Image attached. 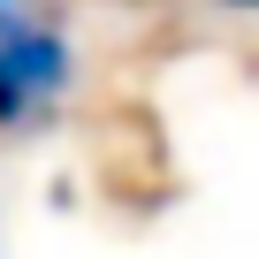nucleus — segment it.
Segmentation results:
<instances>
[{
    "instance_id": "2",
    "label": "nucleus",
    "mask_w": 259,
    "mask_h": 259,
    "mask_svg": "<svg viewBox=\"0 0 259 259\" xmlns=\"http://www.w3.org/2000/svg\"><path fill=\"white\" fill-rule=\"evenodd\" d=\"M31 114V99H23V84L8 76V69H0V130H8V122H23Z\"/></svg>"
},
{
    "instance_id": "3",
    "label": "nucleus",
    "mask_w": 259,
    "mask_h": 259,
    "mask_svg": "<svg viewBox=\"0 0 259 259\" xmlns=\"http://www.w3.org/2000/svg\"><path fill=\"white\" fill-rule=\"evenodd\" d=\"M221 8H251V0H221Z\"/></svg>"
},
{
    "instance_id": "1",
    "label": "nucleus",
    "mask_w": 259,
    "mask_h": 259,
    "mask_svg": "<svg viewBox=\"0 0 259 259\" xmlns=\"http://www.w3.org/2000/svg\"><path fill=\"white\" fill-rule=\"evenodd\" d=\"M0 69L23 84L31 107H46L69 84V46H61V31H46V23H31L16 8H0Z\"/></svg>"
}]
</instances>
